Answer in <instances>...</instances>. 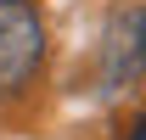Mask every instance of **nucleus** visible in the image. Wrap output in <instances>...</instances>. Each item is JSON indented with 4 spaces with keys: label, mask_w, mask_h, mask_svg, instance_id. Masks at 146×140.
<instances>
[{
    "label": "nucleus",
    "mask_w": 146,
    "mask_h": 140,
    "mask_svg": "<svg viewBox=\"0 0 146 140\" xmlns=\"http://www.w3.org/2000/svg\"><path fill=\"white\" fill-rule=\"evenodd\" d=\"M45 62V22L34 0H0V95H17Z\"/></svg>",
    "instance_id": "nucleus-1"
},
{
    "label": "nucleus",
    "mask_w": 146,
    "mask_h": 140,
    "mask_svg": "<svg viewBox=\"0 0 146 140\" xmlns=\"http://www.w3.org/2000/svg\"><path fill=\"white\" fill-rule=\"evenodd\" d=\"M101 90H129L146 73V6H129L101 34Z\"/></svg>",
    "instance_id": "nucleus-2"
},
{
    "label": "nucleus",
    "mask_w": 146,
    "mask_h": 140,
    "mask_svg": "<svg viewBox=\"0 0 146 140\" xmlns=\"http://www.w3.org/2000/svg\"><path fill=\"white\" fill-rule=\"evenodd\" d=\"M129 140H146V118H141V123H135V129H129Z\"/></svg>",
    "instance_id": "nucleus-3"
}]
</instances>
